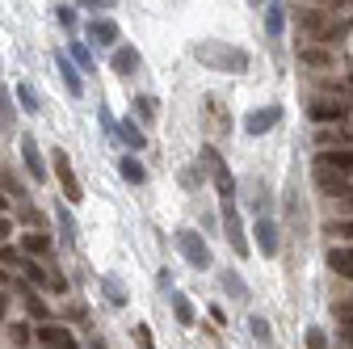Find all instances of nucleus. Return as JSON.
<instances>
[{"label": "nucleus", "instance_id": "15", "mask_svg": "<svg viewBox=\"0 0 353 349\" xmlns=\"http://www.w3.org/2000/svg\"><path fill=\"white\" fill-rule=\"evenodd\" d=\"M282 26H286L282 0H270V5H265V30H270V38H282Z\"/></svg>", "mask_w": 353, "mask_h": 349}, {"label": "nucleus", "instance_id": "33", "mask_svg": "<svg viewBox=\"0 0 353 349\" xmlns=\"http://www.w3.org/2000/svg\"><path fill=\"white\" fill-rule=\"evenodd\" d=\"M303 59H307V63H328V55H324V51H303Z\"/></svg>", "mask_w": 353, "mask_h": 349}, {"label": "nucleus", "instance_id": "41", "mask_svg": "<svg viewBox=\"0 0 353 349\" xmlns=\"http://www.w3.org/2000/svg\"><path fill=\"white\" fill-rule=\"evenodd\" d=\"M256 5H265V0H256Z\"/></svg>", "mask_w": 353, "mask_h": 349}, {"label": "nucleus", "instance_id": "20", "mask_svg": "<svg viewBox=\"0 0 353 349\" xmlns=\"http://www.w3.org/2000/svg\"><path fill=\"white\" fill-rule=\"evenodd\" d=\"M316 164H324V168H353V152H320Z\"/></svg>", "mask_w": 353, "mask_h": 349}, {"label": "nucleus", "instance_id": "3", "mask_svg": "<svg viewBox=\"0 0 353 349\" xmlns=\"http://www.w3.org/2000/svg\"><path fill=\"white\" fill-rule=\"evenodd\" d=\"M176 248H181V257L194 270H210V244L198 232H176Z\"/></svg>", "mask_w": 353, "mask_h": 349}, {"label": "nucleus", "instance_id": "11", "mask_svg": "<svg viewBox=\"0 0 353 349\" xmlns=\"http://www.w3.org/2000/svg\"><path fill=\"white\" fill-rule=\"evenodd\" d=\"M21 160H26V168H30V177H34V181L47 177V168H42V152H38V143H34L30 135L21 139Z\"/></svg>", "mask_w": 353, "mask_h": 349}, {"label": "nucleus", "instance_id": "31", "mask_svg": "<svg viewBox=\"0 0 353 349\" xmlns=\"http://www.w3.org/2000/svg\"><path fill=\"white\" fill-rule=\"evenodd\" d=\"M26 308H30V316H34V320H47V308H42V299H38V295H30Z\"/></svg>", "mask_w": 353, "mask_h": 349}, {"label": "nucleus", "instance_id": "34", "mask_svg": "<svg viewBox=\"0 0 353 349\" xmlns=\"http://www.w3.org/2000/svg\"><path fill=\"white\" fill-rule=\"evenodd\" d=\"M59 26H76V9H59Z\"/></svg>", "mask_w": 353, "mask_h": 349}, {"label": "nucleus", "instance_id": "21", "mask_svg": "<svg viewBox=\"0 0 353 349\" xmlns=\"http://www.w3.org/2000/svg\"><path fill=\"white\" fill-rule=\"evenodd\" d=\"M55 219H59V232H63V240L68 244H76V219H72V210L59 202V210H55Z\"/></svg>", "mask_w": 353, "mask_h": 349}, {"label": "nucleus", "instance_id": "23", "mask_svg": "<svg viewBox=\"0 0 353 349\" xmlns=\"http://www.w3.org/2000/svg\"><path fill=\"white\" fill-rule=\"evenodd\" d=\"M223 290H228V295H236V299H248V286H244V278H240L236 270H228V274H223Z\"/></svg>", "mask_w": 353, "mask_h": 349}, {"label": "nucleus", "instance_id": "36", "mask_svg": "<svg viewBox=\"0 0 353 349\" xmlns=\"http://www.w3.org/2000/svg\"><path fill=\"white\" fill-rule=\"evenodd\" d=\"M135 337H139V345H152V332H148V324H139V328H135Z\"/></svg>", "mask_w": 353, "mask_h": 349}, {"label": "nucleus", "instance_id": "7", "mask_svg": "<svg viewBox=\"0 0 353 349\" xmlns=\"http://www.w3.org/2000/svg\"><path fill=\"white\" fill-rule=\"evenodd\" d=\"M252 236H256V248H261L265 257H278V223L270 219V215H261V219H256Z\"/></svg>", "mask_w": 353, "mask_h": 349}, {"label": "nucleus", "instance_id": "2", "mask_svg": "<svg viewBox=\"0 0 353 349\" xmlns=\"http://www.w3.org/2000/svg\"><path fill=\"white\" fill-rule=\"evenodd\" d=\"M316 186L332 198H353V168H324L316 164Z\"/></svg>", "mask_w": 353, "mask_h": 349}, {"label": "nucleus", "instance_id": "30", "mask_svg": "<svg viewBox=\"0 0 353 349\" xmlns=\"http://www.w3.org/2000/svg\"><path fill=\"white\" fill-rule=\"evenodd\" d=\"M0 122L13 126V106H9V93H5V89H0Z\"/></svg>", "mask_w": 353, "mask_h": 349}, {"label": "nucleus", "instance_id": "4", "mask_svg": "<svg viewBox=\"0 0 353 349\" xmlns=\"http://www.w3.org/2000/svg\"><path fill=\"white\" fill-rule=\"evenodd\" d=\"M202 160L210 164V177H214V186H219V194H223V202H232V168L223 164V156H219L214 148H202Z\"/></svg>", "mask_w": 353, "mask_h": 349}, {"label": "nucleus", "instance_id": "16", "mask_svg": "<svg viewBox=\"0 0 353 349\" xmlns=\"http://www.w3.org/2000/svg\"><path fill=\"white\" fill-rule=\"evenodd\" d=\"M118 139H122L130 152H139V148L148 143V135H143V130H139L135 122H130V118H126V122H118Z\"/></svg>", "mask_w": 353, "mask_h": 349}, {"label": "nucleus", "instance_id": "32", "mask_svg": "<svg viewBox=\"0 0 353 349\" xmlns=\"http://www.w3.org/2000/svg\"><path fill=\"white\" fill-rule=\"evenodd\" d=\"M76 5H80V9H101V13H105V9L118 5V0H76Z\"/></svg>", "mask_w": 353, "mask_h": 349}, {"label": "nucleus", "instance_id": "24", "mask_svg": "<svg viewBox=\"0 0 353 349\" xmlns=\"http://www.w3.org/2000/svg\"><path fill=\"white\" fill-rule=\"evenodd\" d=\"M248 328H252V341H261V345H270V341H274V332H270V324H265L261 316H252V320H248Z\"/></svg>", "mask_w": 353, "mask_h": 349}, {"label": "nucleus", "instance_id": "40", "mask_svg": "<svg viewBox=\"0 0 353 349\" xmlns=\"http://www.w3.org/2000/svg\"><path fill=\"white\" fill-rule=\"evenodd\" d=\"M5 206H9V202H5V198H0V215H5Z\"/></svg>", "mask_w": 353, "mask_h": 349}, {"label": "nucleus", "instance_id": "13", "mask_svg": "<svg viewBox=\"0 0 353 349\" xmlns=\"http://www.w3.org/2000/svg\"><path fill=\"white\" fill-rule=\"evenodd\" d=\"M328 270L341 278H353V248H328Z\"/></svg>", "mask_w": 353, "mask_h": 349}, {"label": "nucleus", "instance_id": "14", "mask_svg": "<svg viewBox=\"0 0 353 349\" xmlns=\"http://www.w3.org/2000/svg\"><path fill=\"white\" fill-rule=\"evenodd\" d=\"M55 59H59V76H63V84H68V93H72V97H80V93H84V84H80V68H76V63H68V59H63V51H59Z\"/></svg>", "mask_w": 353, "mask_h": 349}, {"label": "nucleus", "instance_id": "18", "mask_svg": "<svg viewBox=\"0 0 353 349\" xmlns=\"http://www.w3.org/2000/svg\"><path fill=\"white\" fill-rule=\"evenodd\" d=\"M122 181H130V186H143V177H148V172H143V164L135 160V156H122Z\"/></svg>", "mask_w": 353, "mask_h": 349}, {"label": "nucleus", "instance_id": "12", "mask_svg": "<svg viewBox=\"0 0 353 349\" xmlns=\"http://www.w3.org/2000/svg\"><path fill=\"white\" fill-rule=\"evenodd\" d=\"M139 63H143V55H139L135 47H114V72H118V76L139 72Z\"/></svg>", "mask_w": 353, "mask_h": 349}, {"label": "nucleus", "instance_id": "29", "mask_svg": "<svg viewBox=\"0 0 353 349\" xmlns=\"http://www.w3.org/2000/svg\"><path fill=\"white\" fill-rule=\"evenodd\" d=\"M135 110H139V118H148V122L156 118V101H152V97H135Z\"/></svg>", "mask_w": 353, "mask_h": 349}, {"label": "nucleus", "instance_id": "8", "mask_svg": "<svg viewBox=\"0 0 353 349\" xmlns=\"http://www.w3.org/2000/svg\"><path fill=\"white\" fill-rule=\"evenodd\" d=\"M88 42L93 47H118V26L110 17H93L88 21Z\"/></svg>", "mask_w": 353, "mask_h": 349}, {"label": "nucleus", "instance_id": "1", "mask_svg": "<svg viewBox=\"0 0 353 349\" xmlns=\"http://www.w3.org/2000/svg\"><path fill=\"white\" fill-rule=\"evenodd\" d=\"M194 55H198L202 68H214V72H244L248 68V51L244 47H232V42H219V38L198 42Z\"/></svg>", "mask_w": 353, "mask_h": 349}, {"label": "nucleus", "instance_id": "22", "mask_svg": "<svg viewBox=\"0 0 353 349\" xmlns=\"http://www.w3.org/2000/svg\"><path fill=\"white\" fill-rule=\"evenodd\" d=\"M101 290L110 299V308H126V290L118 286V278H101Z\"/></svg>", "mask_w": 353, "mask_h": 349}, {"label": "nucleus", "instance_id": "17", "mask_svg": "<svg viewBox=\"0 0 353 349\" xmlns=\"http://www.w3.org/2000/svg\"><path fill=\"white\" fill-rule=\"evenodd\" d=\"M312 118L316 122H336V118H345V101H316Z\"/></svg>", "mask_w": 353, "mask_h": 349}, {"label": "nucleus", "instance_id": "5", "mask_svg": "<svg viewBox=\"0 0 353 349\" xmlns=\"http://www.w3.org/2000/svg\"><path fill=\"white\" fill-rule=\"evenodd\" d=\"M223 228H228V244L236 257L248 252V240H244V223H240V215H236V202H223Z\"/></svg>", "mask_w": 353, "mask_h": 349}, {"label": "nucleus", "instance_id": "25", "mask_svg": "<svg viewBox=\"0 0 353 349\" xmlns=\"http://www.w3.org/2000/svg\"><path fill=\"white\" fill-rule=\"evenodd\" d=\"M21 248H26V252H34V257H42V252H47V248H51V240L34 232V236H26V240H21Z\"/></svg>", "mask_w": 353, "mask_h": 349}, {"label": "nucleus", "instance_id": "35", "mask_svg": "<svg viewBox=\"0 0 353 349\" xmlns=\"http://www.w3.org/2000/svg\"><path fill=\"white\" fill-rule=\"evenodd\" d=\"M9 236H13V228H9V219H5V215H0V244H5Z\"/></svg>", "mask_w": 353, "mask_h": 349}, {"label": "nucleus", "instance_id": "38", "mask_svg": "<svg viewBox=\"0 0 353 349\" xmlns=\"http://www.w3.org/2000/svg\"><path fill=\"white\" fill-rule=\"evenodd\" d=\"M345 337H349V345H353V316H345Z\"/></svg>", "mask_w": 353, "mask_h": 349}, {"label": "nucleus", "instance_id": "9", "mask_svg": "<svg viewBox=\"0 0 353 349\" xmlns=\"http://www.w3.org/2000/svg\"><path fill=\"white\" fill-rule=\"evenodd\" d=\"M38 341L47 345V349H80L76 337H72L68 328H55V324H42V328H38Z\"/></svg>", "mask_w": 353, "mask_h": 349}, {"label": "nucleus", "instance_id": "27", "mask_svg": "<svg viewBox=\"0 0 353 349\" xmlns=\"http://www.w3.org/2000/svg\"><path fill=\"white\" fill-rule=\"evenodd\" d=\"M72 59H76V68L93 72V55H88V47H80V42H72Z\"/></svg>", "mask_w": 353, "mask_h": 349}, {"label": "nucleus", "instance_id": "28", "mask_svg": "<svg viewBox=\"0 0 353 349\" xmlns=\"http://www.w3.org/2000/svg\"><path fill=\"white\" fill-rule=\"evenodd\" d=\"M307 349H328V337H324V328H307Z\"/></svg>", "mask_w": 353, "mask_h": 349}, {"label": "nucleus", "instance_id": "6", "mask_svg": "<svg viewBox=\"0 0 353 349\" xmlns=\"http://www.w3.org/2000/svg\"><path fill=\"white\" fill-rule=\"evenodd\" d=\"M278 122H282V110L278 106H265V110H252L244 118V130H248V135H265V130H274Z\"/></svg>", "mask_w": 353, "mask_h": 349}, {"label": "nucleus", "instance_id": "26", "mask_svg": "<svg viewBox=\"0 0 353 349\" xmlns=\"http://www.w3.org/2000/svg\"><path fill=\"white\" fill-rule=\"evenodd\" d=\"M17 101H21V110L38 114V97H34V89H30V84H17Z\"/></svg>", "mask_w": 353, "mask_h": 349}, {"label": "nucleus", "instance_id": "37", "mask_svg": "<svg viewBox=\"0 0 353 349\" xmlns=\"http://www.w3.org/2000/svg\"><path fill=\"white\" fill-rule=\"evenodd\" d=\"M332 232H336V236H353V219H349V223H332Z\"/></svg>", "mask_w": 353, "mask_h": 349}, {"label": "nucleus", "instance_id": "39", "mask_svg": "<svg viewBox=\"0 0 353 349\" xmlns=\"http://www.w3.org/2000/svg\"><path fill=\"white\" fill-rule=\"evenodd\" d=\"M0 320H5V299H0Z\"/></svg>", "mask_w": 353, "mask_h": 349}, {"label": "nucleus", "instance_id": "10", "mask_svg": "<svg viewBox=\"0 0 353 349\" xmlns=\"http://www.w3.org/2000/svg\"><path fill=\"white\" fill-rule=\"evenodd\" d=\"M55 172H59V181H63L68 202H80V181L72 177V164H68V156H63V152H55Z\"/></svg>", "mask_w": 353, "mask_h": 349}, {"label": "nucleus", "instance_id": "19", "mask_svg": "<svg viewBox=\"0 0 353 349\" xmlns=\"http://www.w3.org/2000/svg\"><path fill=\"white\" fill-rule=\"evenodd\" d=\"M172 316H176V324H185V328L194 324V308H190V299H185L181 290L172 295Z\"/></svg>", "mask_w": 353, "mask_h": 349}]
</instances>
